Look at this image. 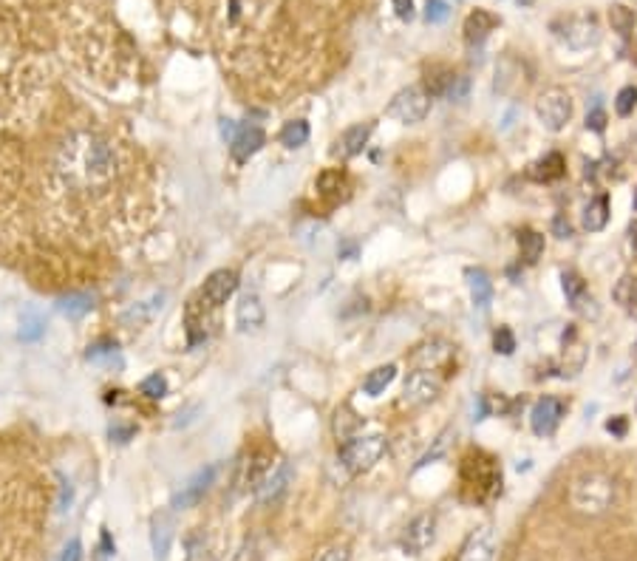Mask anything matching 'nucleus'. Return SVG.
<instances>
[{
	"label": "nucleus",
	"instance_id": "f257e3e1",
	"mask_svg": "<svg viewBox=\"0 0 637 561\" xmlns=\"http://www.w3.org/2000/svg\"><path fill=\"white\" fill-rule=\"evenodd\" d=\"M57 170L68 184L80 191H94L116 176V157L106 140L94 133H77L63 145Z\"/></svg>",
	"mask_w": 637,
	"mask_h": 561
},
{
	"label": "nucleus",
	"instance_id": "f03ea898",
	"mask_svg": "<svg viewBox=\"0 0 637 561\" xmlns=\"http://www.w3.org/2000/svg\"><path fill=\"white\" fill-rule=\"evenodd\" d=\"M615 502V482L600 471H587L573 480L570 485V505L583 516L607 514Z\"/></svg>",
	"mask_w": 637,
	"mask_h": 561
},
{
	"label": "nucleus",
	"instance_id": "7ed1b4c3",
	"mask_svg": "<svg viewBox=\"0 0 637 561\" xmlns=\"http://www.w3.org/2000/svg\"><path fill=\"white\" fill-rule=\"evenodd\" d=\"M383 454H386L383 434H354L340 446V463L352 473H366L380 463Z\"/></svg>",
	"mask_w": 637,
	"mask_h": 561
},
{
	"label": "nucleus",
	"instance_id": "20e7f679",
	"mask_svg": "<svg viewBox=\"0 0 637 561\" xmlns=\"http://www.w3.org/2000/svg\"><path fill=\"white\" fill-rule=\"evenodd\" d=\"M536 116L547 131H553V133L564 131L573 116V97L564 89H547L536 99Z\"/></svg>",
	"mask_w": 637,
	"mask_h": 561
},
{
	"label": "nucleus",
	"instance_id": "39448f33",
	"mask_svg": "<svg viewBox=\"0 0 637 561\" xmlns=\"http://www.w3.org/2000/svg\"><path fill=\"white\" fill-rule=\"evenodd\" d=\"M428 111H430V94L425 89H420V85H408V89H403L388 106V116L400 119L405 125L422 123Z\"/></svg>",
	"mask_w": 637,
	"mask_h": 561
},
{
	"label": "nucleus",
	"instance_id": "423d86ee",
	"mask_svg": "<svg viewBox=\"0 0 637 561\" xmlns=\"http://www.w3.org/2000/svg\"><path fill=\"white\" fill-rule=\"evenodd\" d=\"M442 388V378L434 369H417L408 374L405 391H403V405H425L430 400H437Z\"/></svg>",
	"mask_w": 637,
	"mask_h": 561
},
{
	"label": "nucleus",
	"instance_id": "0eeeda50",
	"mask_svg": "<svg viewBox=\"0 0 637 561\" xmlns=\"http://www.w3.org/2000/svg\"><path fill=\"white\" fill-rule=\"evenodd\" d=\"M434 539H437V519L430 514H422L405 527V533L400 539V548L408 556H422L430 544H434Z\"/></svg>",
	"mask_w": 637,
	"mask_h": 561
},
{
	"label": "nucleus",
	"instance_id": "6e6552de",
	"mask_svg": "<svg viewBox=\"0 0 637 561\" xmlns=\"http://www.w3.org/2000/svg\"><path fill=\"white\" fill-rule=\"evenodd\" d=\"M238 289V272L233 269H216L210 272V278L204 281V286L199 289V298L204 306H221V303H227V298Z\"/></svg>",
	"mask_w": 637,
	"mask_h": 561
},
{
	"label": "nucleus",
	"instance_id": "1a4fd4ad",
	"mask_svg": "<svg viewBox=\"0 0 637 561\" xmlns=\"http://www.w3.org/2000/svg\"><path fill=\"white\" fill-rule=\"evenodd\" d=\"M561 417H564V403L558 397H541L530 412V429L539 437H549L558 429Z\"/></svg>",
	"mask_w": 637,
	"mask_h": 561
},
{
	"label": "nucleus",
	"instance_id": "9d476101",
	"mask_svg": "<svg viewBox=\"0 0 637 561\" xmlns=\"http://www.w3.org/2000/svg\"><path fill=\"white\" fill-rule=\"evenodd\" d=\"M493 553H496V533L490 524H481L464 539L456 561H493Z\"/></svg>",
	"mask_w": 637,
	"mask_h": 561
},
{
	"label": "nucleus",
	"instance_id": "9b49d317",
	"mask_svg": "<svg viewBox=\"0 0 637 561\" xmlns=\"http://www.w3.org/2000/svg\"><path fill=\"white\" fill-rule=\"evenodd\" d=\"M213 480H216V465H208V468H201L199 473H193L191 480H187V482L176 490L174 507H176V510H184V507L199 505V499L210 490Z\"/></svg>",
	"mask_w": 637,
	"mask_h": 561
},
{
	"label": "nucleus",
	"instance_id": "f8f14e48",
	"mask_svg": "<svg viewBox=\"0 0 637 561\" xmlns=\"http://www.w3.org/2000/svg\"><path fill=\"white\" fill-rule=\"evenodd\" d=\"M267 312H264V303L255 293L241 295L238 306H235V323H238V332H258L264 327Z\"/></svg>",
	"mask_w": 637,
	"mask_h": 561
},
{
	"label": "nucleus",
	"instance_id": "ddd939ff",
	"mask_svg": "<svg viewBox=\"0 0 637 561\" xmlns=\"http://www.w3.org/2000/svg\"><path fill=\"white\" fill-rule=\"evenodd\" d=\"M264 131L261 128H255V125H244V128H238L235 136L230 140V153H233V159L235 162H247L250 157H255L258 150L264 148Z\"/></svg>",
	"mask_w": 637,
	"mask_h": 561
},
{
	"label": "nucleus",
	"instance_id": "4468645a",
	"mask_svg": "<svg viewBox=\"0 0 637 561\" xmlns=\"http://www.w3.org/2000/svg\"><path fill=\"white\" fill-rule=\"evenodd\" d=\"M369 136H371V125H369V123H366V125H352V128H346V131L337 136V142H335V148H332V157H335V159H343V162L352 159V157H357V153L366 148Z\"/></svg>",
	"mask_w": 637,
	"mask_h": 561
},
{
	"label": "nucleus",
	"instance_id": "2eb2a0df",
	"mask_svg": "<svg viewBox=\"0 0 637 561\" xmlns=\"http://www.w3.org/2000/svg\"><path fill=\"white\" fill-rule=\"evenodd\" d=\"M598 38H600V29L595 23V17H581V21H570V23H566V29H564L566 46L578 48V51L595 46Z\"/></svg>",
	"mask_w": 637,
	"mask_h": 561
},
{
	"label": "nucleus",
	"instance_id": "dca6fc26",
	"mask_svg": "<svg viewBox=\"0 0 637 561\" xmlns=\"http://www.w3.org/2000/svg\"><path fill=\"white\" fill-rule=\"evenodd\" d=\"M289 480H292V465H289V463H278V465H275V468L264 476L261 482L255 485V488H258V502L278 499L281 493L286 490Z\"/></svg>",
	"mask_w": 637,
	"mask_h": 561
},
{
	"label": "nucleus",
	"instance_id": "f3484780",
	"mask_svg": "<svg viewBox=\"0 0 637 561\" xmlns=\"http://www.w3.org/2000/svg\"><path fill=\"white\" fill-rule=\"evenodd\" d=\"M162 310H165V293H159V295H150L148 301L133 303L131 310L123 315V320L128 323V327H145V323H150V320L157 318Z\"/></svg>",
	"mask_w": 637,
	"mask_h": 561
},
{
	"label": "nucleus",
	"instance_id": "a211bd4d",
	"mask_svg": "<svg viewBox=\"0 0 637 561\" xmlns=\"http://www.w3.org/2000/svg\"><path fill=\"white\" fill-rule=\"evenodd\" d=\"M566 174V162L561 153H547V157H541L539 162H532L530 170H527V176L532 182H556Z\"/></svg>",
	"mask_w": 637,
	"mask_h": 561
},
{
	"label": "nucleus",
	"instance_id": "6ab92c4d",
	"mask_svg": "<svg viewBox=\"0 0 637 561\" xmlns=\"http://www.w3.org/2000/svg\"><path fill=\"white\" fill-rule=\"evenodd\" d=\"M170 541H174V524L167 516H157L150 524V548L157 561H165L170 553Z\"/></svg>",
	"mask_w": 637,
	"mask_h": 561
},
{
	"label": "nucleus",
	"instance_id": "aec40b11",
	"mask_svg": "<svg viewBox=\"0 0 637 561\" xmlns=\"http://www.w3.org/2000/svg\"><path fill=\"white\" fill-rule=\"evenodd\" d=\"M447 357H451V346L442 344V340H434V344H425V346L417 349L414 363L420 369H434L437 371L442 363H447Z\"/></svg>",
	"mask_w": 637,
	"mask_h": 561
},
{
	"label": "nucleus",
	"instance_id": "412c9836",
	"mask_svg": "<svg viewBox=\"0 0 637 561\" xmlns=\"http://www.w3.org/2000/svg\"><path fill=\"white\" fill-rule=\"evenodd\" d=\"M609 221V199L607 196H595L587 208H583V230L590 233H600Z\"/></svg>",
	"mask_w": 637,
	"mask_h": 561
},
{
	"label": "nucleus",
	"instance_id": "4be33fe9",
	"mask_svg": "<svg viewBox=\"0 0 637 561\" xmlns=\"http://www.w3.org/2000/svg\"><path fill=\"white\" fill-rule=\"evenodd\" d=\"M493 26H496V17L488 14L485 9H476L468 14V21H464V38H468V43H481Z\"/></svg>",
	"mask_w": 637,
	"mask_h": 561
},
{
	"label": "nucleus",
	"instance_id": "5701e85b",
	"mask_svg": "<svg viewBox=\"0 0 637 561\" xmlns=\"http://www.w3.org/2000/svg\"><path fill=\"white\" fill-rule=\"evenodd\" d=\"M94 295L91 293H72V295H65L57 301V310L60 315L65 318H82V315H89L94 310Z\"/></svg>",
	"mask_w": 637,
	"mask_h": 561
},
{
	"label": "nucleus",
	"instance_id": "b1692460",
	"mask_svg": "<svg viewBox=\"0 0 637 561\" xmlns=\"http://www.w3.org/2000/svg\"><path fill=\"white\" fill-rule=\"evenodd\" d=\"M561 281H564V293H566V298H570L573 310L587 312V310H583V303H595L592 295L587 293V284L581 281L578 272H564V278H561Z\"/></svg>",
	"mask_w": 637,
	"mask_h": 561
},
{
	"label": "nucleus",
	"instance_id": "393cba45",
	"mask_svg": "<svg viewBox=\"0 0 637 561\" xmlns=\"http://www.w3.org/2000/svg\"><path fill=\"white\" fill-rule=\"evenodd\" d=\"M394 378H397V366H394V363L374 369V371H369V378L363 383V391H366L369 397H380L383 391L394 383Z\"/></svg>",
	"mask_w": 637,
	"mask_h": 561
},
{
	"label": "nucleus",
	"instance_id": "a878e982",
	"mask_svg": "<svg viewBox=\"0 0 637 561\" xmlns=\"http://www.w3.org/2000/svg\"><path fill=\"white\" fill-rule=\"evenodd\" d=\"M468 286H471V298L476 306H488L493 298V284L488 278L485 269H468Z\"/></svg>",
	"mask_w": 637,
	"mask_h": 561
},
{
	"label": "nucleus",
	"instance_id": "bb28decb",
	"mask_svg": "<svg viewBox=\"0 0 637 561\" xmlns=\"http://www.w3.org/2000/svg\"><path fill=\"white\" fill-rule=\"evenodd\" d=\"M85 357H89L91 363H106V366H123V357H119V346L114 344V340H99V344L89 346V352H85Z\"/></svg>",
	"mask_w": 637,
	"mask_h": 561
},
{
	"label": "nucleus",
	"instance_id": "cd10ccee",
	"mask_svg": "<svg viewBox=\"0 0 637 561\" xmlns=\"http://www.w3.org/2000/svg\"><path fill=\"white\" fill-rule=\"evenodd\" d=\"M519 250H522V259L527 264H536L544 252V235L536 230H522L519 233Z\"/></svg>",
	"mask_w": 637,
	"mask_h": 561
},
{
	"label": "nucleus",
	"instance_id": "c85d7f7f",
	"mask_svg": "<svg viewBox=\"0 0 637 561\" xmlns=\"http://www.w3.org/2000/svg\"><path fill=\"white\" fill-rule=\"evenodd\" d=\"M615 301L624 306V310H629L632 315L637 312V278L634 276H624L621 281H617L615 286Z\"/></svg>",
	"mask_w": 637,
	"mask_h": 561
},
{
	"label": "nucleus",
	"instance_id": "c756f323",
	"mask_svg": "<svg viewBox=\"0 0 637 561\" xmlns=\"http://www.w3.org/2000/svg\"><path fill=\"white\" fill-rule=\"evenodd\" d=\"M306 140H309V125L303 119H292V123H286L281 131V142L286 148H301V145H306Z\"/></svg>",
	"mask_w": 637,
	"mask_h": 561
},
{
	"label": "nucleus",
	"instance_id": "7c9ffc66",
	"mask_svg": "<svg viewBox=\"0 0 637 561\" xmlns=\"http://www.w3.org/2000/svg\"><path fill=\"white\" fill-rule=\"evenodd\" d=\"M46 332V323L38 312H26L23 320H21V340H40Z\"/></svg>",
	"mask_w": 637,
	"mask_h": 561
},
{
	"label": "nucleus",
	"instance_id": "2f4dec72",
	"mask_svg": "<svg viewBox=\"0 0 637 561\" xmlns=\"http://www.w3.org/2000/svg\"><path fill=\"white\" fill-rule=\"evenodd\" d=\"M140 391L145 397H150V400H162L165 395H167V380H165V374H150V378H145L142 383H140Z\"/></svg>",
	"mask_w": 637,
	"mask_h": 561
},
{
	"label": "nucleus",
	"instance_id": "473e14b6",
	"mask_svg": "<svg viewBox=\"0 0 637 561\" xmlns=\"http://www.w3.org/2000/svg\"><path fill=\"white\" fill-rule=\"evenodd\" d=\"M634 106H637V89H624V91H617V97H615V111L621 114V116H629L632 111H634Z\"/></svg>",
	"mask_w": 637,
	"mask_h": 561
},
{
	"label": "nucleus",
	"instance_id": "72a5a7b5",
	"mask_svg": "<svg viewBox=\"0 0 637 561\" xmlns=\"http://www.w3.org/2000/svg\"><path fill=\"white\" fill-rule=\"evenodd\" d=\"M447 17H451V9H447L445 0H428V9H425L428 23H445Z\"/></svg>",
	"mask_w": 637,
	"mask_h": 561
},
{
	"label": "nucleus",
	"instance_id": "f704fd0d",
	"mask_svg": "<svg viewBox=\"0 0 637 561\" xmlns=\"http://www.w3.org/2000/svg\"><path fill=\"white\" fill-rule=\"evenodd\" d=\"M609 17H612V26L621 31V34H629L632 26H634V14H632L629 9H624V6H615Z\"/></svg>",
	"mask_w": 637,
	"mask_h": 561
},
{
	"label": "nucleus",
	"instance_id": "c9c22d12",
	"mask_svg": "<svg viewBox=\"0 0 637 561\" xmlns=\"http://www.w3.org/2000/svg\"><path fill=\"white\" fill-rule=\"evenodd\" d=\"M493 346H496V352H502V354H513V349H515L513 332L507 327H502V329L496 332V337H493Z\"/></svg>",
	"mask_w": 637,
	"mask_h": 561
},
{
	"label": "nucleus",
	"instance_id": "e433bc0d",
	"mask_svg": "<svg viewBox=\"0 0 637 561\" xmlns=\"http://www.w3.org/2000/svg\"><path fill=\"white\" fill-rule=\"evenodd\" d=\"M315 561H349V548L346 544H335V548L323 550Z\"/></svg>",
	"mask_w": 637,
	"mask_h": 561
},
{
	"label": "nucleus",
	"instance_id": "4c0bfd02",
	"mask_svg": "<svg viewBox=\"0 0 637 561\" xmlns=\"http://www.w3.org/2000/svg\"><path fill=\"white\" fill-rule=\"evenodd\" d=\"M60 561H82V544L77 539H72L65 544V550H63V558Z\"/></svg>",
	"mask_w": 637,
	"mask_h": 561
},
{
	"label": "nucleus",
	"instance_id": "58836bf2",
	"mask_svg": "<svg viewBox=\"0 0 637 561\" xmlns=\"http://www.w3.org/2000/svg\"><path fill=\"white\" fill-rule=\"evenodd\" d=\"M394 12H397V17H403V21H411V17H414V0H394Z\"/></svg>",
	"mask_w": 637,
	"mask_h": 561
},
{
	"label": "nucleus",
	"instance_id": "ea45409f",
	"mask_svg": "<svg viewBox=\"0 0 637 561\" xmlns=\"http://www.w3.org/2000/svg\"><path fill=\"white\" fill-rule=\"evenodd\" d=\"M604 125H607V114L600 111V108H592V114L587 116V128H592V131H604Z\"/></svg>",
	"mask_w": 637,
	"mask_h": 561
},
{
	"label": "nucleus",
	"instance_id": "a19ab883",
	"mask_svg": "<svg viewBox=\"0 0 637 561\" xmlns=\"http://www.w3.org/2000/svg\"><path fill=\"white\" fill-rule=\"evenodd\" d=\"M607 431L615 434V437H624V434H626V420H624V417L609 420V422H607Z\"/></svg>",
	"mask_w": 637,
	"mask_h": 561
},
{
	"label": "nucleus",
	"instance_id": "79ce46f5",
	"mask_svg": "<svg viewBox=\"0 0 637 561\" xmlns=\"http://www.w3.org/2000/svg\"><path fill=\"white\" fill-rule=\"evenodd\" d=\"M556 233H558V238H566V235H570L573 230H570V221H564L561 216L556 218Z\"/></svg>",
	"mask_w": 637,
	"mask_h": 561
},
{
	"label": "nucleus",
	"instance_id": "37998d69",
	"mask_svg": "<svg viewBox=\"0 0 637 561\" xmlns=\"http://www.w3.org/2000/svg\"><path fill=\"white\" fill-rule=\"evenodd\" d=\"M629 235H632V250L637 252V221H634V225L629 227Z\"/></svg>",
	"mask_w": 637,
	"mask_h": 561
},
{
	"label": "nucleus",
	"instance_id": "c03bdc74",
	"mask_svg": "<svg viewBox=\"0 0 637 561\" xmlns=\"http://www.w3.org/2000/svg\"><path fill=\"white\" fill-rule=\"evenodd\" d=\"M634 210H637V193H634Z\"/></svg>",
	"mask_w": 637,
	"mask_h": 561
}]
</instances>
